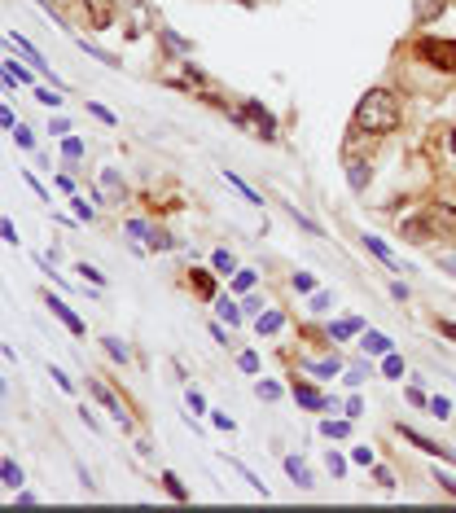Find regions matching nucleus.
<instances>
[{
    "label": "nucleus",
    "instance_id": "nucleus-1",
    "mask_svg": "<svg viewBox=\"0 0 456 513\" xmlns=\"http://www.w3.org/2000/svg\"><path fill=\"white\" fill-rule=\"evenodd\" d=\"M400 127V101L391 88H369L351 114V132L360 136H386Z\"/></svg>",
    "mask_w": 456,
    "mask_h": 513
},
{
    "label": "nucleus",
    "instance_id": "nucleus-2",
    "mask_svg": "<svg viewBox=\"0 0 456 513\" xmlns=\"http://www.w3.org/2000/svg\"><path fill=\"white\" fill-rule=\"evenodd\" d=\"M417 57L430 62L435 70H456V40H417Z\"/></svg>",
    "mask_w": 456,
    "mask_h": 513
},
{
    "label": "nucleus",
    "instance_id": "nucleus-3",
    "mask_svg": "<svg viewBox=\"0 0 456 513\" xmlns=\"http://www.w3.org/2000/svg\"><path fill=\"white\" fill-rule=\"evenodd\" d=\"M439 237V220L430 216H413V220H404V242H413V246H426V242H435Z\"/></svg>",
    "mask_w": 456,
    "mask_h": 513
},
{
    "label": "nucleus",
    "instance_id": "nucleus-4",
    "mask_svg": "<svg viewBox=\"0 0 456 513\" xmlns=\"http://www.w3.org/2000/svg\"><path fill=\"white\" fill-rule=\"evenodd\" d=\"M88 390H92V395H97V404H101V408H105V412H110V417H114V421H118V426H123V430H132V421H127V412H123V404H118V399H114V390H110V386H101V381H97V377H88Z\"/></svg>",
    "mask_w": 456,
    "mask_h": 513
},
{
    "label": "nucleus",
    "instance_id": "nucleus-5",
    "mask_svg": "<svg viewBox=\"0 0 456 513\" xmlns=\"http://www.w3.org/2000/svg\"><path fill=\"white\" fill-rule=\"evenodd\" d=\"M44 303H49V307H53V316H57V320H62V325H66L70 333H75V338H83V333H88V325H83V320H79L75 312H70V307L62 303V298H53V294H44Z\"/></svg>",
    "mask_w": 456,
    "mask_h": 513
},
{
    "label": "nucleus",
    "instance_id": "nucleus-6",
    "mask_svg": "<svg viewBox=\"0 0 456 513\" xmlns=\"http://www.w3.org/2000/svg\"><path fill=\"white\" fill-rule=\"evenodd\" d=\"M242 110H246L250 118H255V127H259V136H263V140H277V118H272L268 110H263L259 101H246Z\"/></svg>",
    "mask_w": 456,
    "mask_h": 513
},
{
    "label": "nucleus",
    "instance_id": "nucleus-7",
    "mask_svg": "<svg viewBox=\"0 0 456 513\" xmlns=\"http://www.w3.org/2000/svg\"><path fill=\"white\" fill-rule=\"evenodd\" d=\"M290 390H294V399H298V404H303V408H311V412H320V408H329V399H325V395H320V390H316V386H307V381H298V377H294V386H290Z\"/></svg>",
    "mask_w": 456,
    "mask_h": 513
},
{
    "label": "nucleus",
    "instance_id": "nucleus-8",
    "mask_svg": "<svg viewBox=\"0 0 456 513\" xmlns=\"http://www.w3.org/2000/svg\"><path fill=\"white\" fill-rule=\"evenodd\" d=\"M360 242H364V250H369V255H377V259H382V264H386L391 272H408V268L400 264V259H395V250H391L386 242H382V237H360Z\"/></svg>",
    "mask_w": 456,
    "mask_h": 513
},
{
    "label": "nucleus",
    "instance_id": "nucleus-9",
    "mask_svg": "<svg viewBox=\"0 0 456 513\" xmlns=\"http://www.w3.org/2000/svg\"><path fill=\"white\" fill-rule=\"evenodd\" d=\"M369 176H373V171H369L364 158H346V185H351L355 193H364V189H369Z\"/></svg>",
    "mask_w": 456,
    "mask_h": 513
},
{
    "label": "nucleus",
    "instance_id": "nucleus-10",
    "mask_svg": "<svg viewBox=\"0 0 456 513\" xmlns=\"http://www.w3.org/2000/svg\"><path fill=\"white\" fill-rule=\"evenodd\" d=\"M88 5V14H92V27L97 31H105L114 22V0H83Z\"/></svg>",
    "mask_w": 456,
    "mask_h": 513
},
{
    "label": "nucleus",
    "instance_id": "nucleus-11",
    "mask_svg": "<svg viewBox=\"0 0 456 513\" xmlns=\"http://www.w3.org/2000/svg\"><path fill=\"white\" fill-rule=\"evenodd\" d=\"M9 44H14V49L22 53V57H27V62H31V70H40V75H49V62H44V57H40V49H35V44H27V40H22V35H9Z\"/></svg>",
    "mask_w": 456,
    "mask_h": 513
},
{
    "label": "nucleus",
    "instance_id": "nucleus-12",
    "mask_svg": "<svg viewBox=\"0 0 456 513\" xmlns=\"http://www.w3.org/2000/svg\"><path fill=\"white\" fill-rule=\"evenodd\" d=\"M285 474H290V479L298 483V487H316V479H311V470L298 457H285Z\"/></svg>",
    "mask_w": 456,
    "mask_h": 513
},
{
    "label": "nucleus",
    "instance_id": "nucleus-13",
    "mask_svg": "<svg viewBox=\"0 0 456 513\" xmlns=\"http://www.w3.org/2000/svg\"><path fill=\"white\" fill-rule=\"evenodd\" d=\"M360 347H364V351H373V355H386V351H391V338H386V333H377V329H364Z\"/></svg>",
    "mask_w": 456,
    "mask_h": 513
},
{
    "label": "nucleus",
    "instance_id": "nucleus-14",
    "mask_svg": "<svg viewBox=\"0 0 456 513\" xmlns=\"http://www.w3.org/2000/svg\"><path fill=\"white\" fill-rule=\"evenodd\" d=\"M400 435L408 439V443H417V448H422V452H426V457H448V448H439V443H430V439H422V435H417V430H408V426H400Z\"/></svg>",
    "mask_w": 456,
    "mask_h": 513
},
{
    "label": "nucleus",
    "instance_id": "nucleus-15",
    "mask_svg": "<svg viewBox=\"0 0 456 513\" xmlns=\"http://www.w3.org/2000/svg\"><path fill=\"white\" fill-rule=\"evenodd\" d=\"M0 483H5V487H14V492H18V487L27 483V479H22V465H18V461H0Z\"/></svg>",
    "mask_w": 456,
    "mask_h": 513
},
{
    "label": "nucleus",
    "instance_id": "nucleus-16",
    "mask_svg": "<svg viewBox=\"0 0 456 513\" xmlns=\"http://www.w3.org/2000/svg\"><path fill=\"white\" fill-rule=\"evenodd\" d=\"M101 189H105V198H110V202H123V193H127L123 180H118V171H101Z\"/></svg>",
    "mask_w": 456,
    "mask_h": 513
},
{
    "label": "nucleus",
    "instance_id": "nucleus-17",
    "mask_svg": "<svg viewBox=\"0 0 456 513\" xmlns=\"http://www.w3.org/2000/svg\"><path fill=\"white\" fill-rule=\"evenodd\" d=\"M189 285H194V290L202 294V298H215V281H211V272H189Z\"/></svg>",
    "mask_w": 456,
    "mask_h": 513
},
{
    "label": "nucleus",
    "instance_id": "nucleus-18",
    "mask_svg": "<svg viewBox=\"0 0 456 513\" xmlns=\"http://www.w3.org/2000/svg\"><path fill=\"white\" fill-rule=\"evenodd\" d=\"M211 268L220 272V277H233V272H237V259L228 255V250H215V255H211Z\"/></svg>",
    "mask_w": 456,
    "mask_h": 513
},
{
    "label": "nucleus",
    "instance_id": "nucleus-19",
    "mask_svg": "<svg viewBox=\"0 0 456 513\" xmlns=\"http://www.w3.org/2000/svg\"><path fill=\"white\" fill-rule=\"evenodd\" d=\"M224 180H228V185H233V189H237V193H242L246 202H255V207H263V198H259V193H255V189H250V185L242 180V176H233V171H224Z\"/></svg>",
    "mask_w": 456,
    "mask_h": 513
},
{
    "label": "nucleus",
    "instance_id": "nucleus-20",
    "mask_svg": "<svg viewBox=\"0 0 456 513\" xmlns=\"http://www.w3.org/2000/svg\"><path fill=\"white\" fill-rule=\"evenodd\" d=\"M285 211H290V220H294V224H298V229H303L307 237H320V224H316V220H307L298 207H290V202H285Z\"/></svg>",
    "mask_w": 456,
    "mask_h": 513
},
{
    "label": "nucleus",
    "instance_id": "nucleus-21",
    "mask_svg": "<svg viewBox=\"0 0 456 513\" xmlns=\"http://www.w3.org/2000/svg\"><path fill=\"white\" fill-rule=\"evenodd\" d=\"M338 355H333V360H307L303 368H307V373H316V377H333V373H338Z\"/></svg>",
    "mask_w": 456,
    "mask_h": 513
},
{
    "label": "nucleus",
    "instance_id": "nucleus-22",
    "mask_svg": "<svg viewBox=\"0 0 456 513\" xmlns=\"http://www.w3.org/2000/svg\"><path fill=\"white\" fill-rule=\"evenodd\" d=\"M281 325H285V316H281V312H259V320H255V329H259V333H277Z\"/></svg>",
    "mask_w": 456,
    "mask_h": 513
},
{
    "label": "nucleus",
    "instance_id": "nucleus-23",
    "mask_svg": "<svg viewBox=\"0 0 456 513\" xmlns=\"http://www.w3.org/2000/svg\"><path fill=\"white\" fill-rule=\"evenodd\" d=\"M145 246H149V250H176L180 242H176V237H172V233H163V229H154V233L145 237Z\"/></svg>",
    "mask_w": 456,
    "mask_h": 513
},
{
    "label": "nucleus",
    "instance_id": "nucleus-24",
    "mask_svg": "<svg viewBox=\"0 0 456 513\" xmlns=\"http://www.w3.org/2000/svg\"><path fill=\"white\" fill-rule=\"evenodd\" d=\"M158 35L167 40V49H172V53H194V44H189V40H180V35H176L172 27H158Z\"/></svg>",
    "mask_w": 456,
    "mask_h": 513
},
{
    "label": "nucleus",
    "instance_id": "nucleus-25",
    "mask_svg": "<svg viewBox=\"0 0 456 513\" xmlns=\"http://www.w3.org/2000/svg\"><path fill=\"white\" fill-rule=\"evenodd\" d=\"M320 435L325 439H346L351 435V417H346V421H320Z\"/></svg>",
    "mask_w": 456,
    "mask_h": 513
},
{
    "label": "nucleus",
    "instance_id": "nucleus-26",
    "mask_svg": "<svg viewBox=\"0 0 456 513\" xmlns=\"http://www.w3.org/2000/svg\"><path fill=\"white\" fill-rule=\"evenodd\" d=\"M163 487H167V496H172V500H189V487H185V483H180V479H176V474H172V470H167V474H163Z\"/></svg>",
    "mask_w": 456,
    "mask_h": 513
},
{
    "label": "nucleus",
    "instance_id": "nucleus-27",
    "mask_svg": "<svg viewBox=\"0 0 456 513\" xmlns=\"http://www.w3.org/2000/svg\"><path fill=\"white\" fill-rule=\"evenodd\" d=\"M79 49H83V53H88V57H97V62H105V66H110V70H118V57H114V53H105V49H92V44H88V40H79Z\"/></svg>",
    "mask_w": 456,
    "mask_h": 513
},
{
    "label": "nucleus",
    "instance_id": "nucleus-28",
    "mask_svg": "<svg viewBox=\"0 0 456 513\" xmlns=\"http://www.w3.org/2000/svg\"><path fill=\"white\" fill-rule=\"evenodd\" d=\"M242 307H237V303H228V298H220V320H228V325H242Z\"/></svg>",
    "mask_w": 456,
    "mask_h": 513
},
{
    "label": "nucleus",
    "instance_id": "nucleus-29",
    "mask_svg": "<svg viewBox=\"0 0 456 513\" xmlns=\"http://www.w3.org/2000/svg\"><path fill=\"white\" fill-rule=\"evenodd\" d=\"M101 347H105V355H110V360H118V364H127V347L118 338H101Z\"/></svg>",
    "mask_w": 456,
    "mask_h": 513
},
{
    "label": "nucleus",
    "instance_id": "nucleus-30",
    "mask_svg": "<svg viewBox=\"0 0 456 513\" xmlns=\"http://www.w3.org/2000/svg\"><path fill=\"white\" fill-rule=\"evenodd\" d=\"M62 154H66V163H79L83 158V140L79 136H66L62 140Z\"/></svg>",
    "mask_w": 456,
    "mask_h": 513
},
{
    "label": "nucleus",
    "instance_id": "nucleus-31",
    "mask_svg": "<svg viewBox=\"0 0 456 513\" xmlns=\"http://www.w3.org/2000/svg\"><path fill=\"white\" fill-rule=\"evenodd\" d=\"M360 329H364V325H360V320H338V325H333L329 333H333V338L342 342V338H351V333H360Z\"/></svg>",
    "mask_w": 456,
    "mask_h": 513
},
{
    "label": "nucleus",
    "instance_id": "nucleus-32",
    "mask_svg": "<svg viewBox=\"0 0 456 513\" xmlns=\"http://www.w3.org/2000/svg\"><path fill=\"white\" fill-rule=\"evenodd\" d=\"M382 373H386V377H404V360H400L395 351H386V360H382Z\"/></svg>",
    "mask_w": 456,
    "mask_h": 513
},
{
    "label": "nucleus",
    "instance_id": "nucleus-33",
    "mask_svg": "<svg viewBox=\"0 0 456 513\" xmlns=\"http://www.w3.org/2000/svg\"><path fill=\"white\" fill-rule=\"evenodd\" d=\"M35 101L49 105V110H57V105H62V92H53V88H35Z\"/></svg>",
    "mask_w": 456,
    "mask_h": 513
},
{
    "label": "nucleus",
    "instance_id": "nucleus-34",
    "mask_svg": "<svg viewBox=\"0 0 456 513\" xmlns=\"http://www.w3.org/2000/svg\"><path fill=\"white\" fill-rule=\"evenodd\" d=\"M88 114L97 118V123H105V127H114V123H118V118H114L110 110H105V105H97V101H88Z\"/></svg>",
    "mask_w": 456,
    "mask_h": 513
},
{
    "label": "nucleus",
    "instance_id": "nucleus-35",
    "mask_svg": "<svg viewBox=\"0 0 456 513\" xmlns=\"http://www.w3.org/2000/svg\"><path fill=\"white\" fill-rule=\"evenodd\" d=\"M0 242L18 246V229H14V220H9V216H0Z\"/></svg>",
    "mask_w": 456,
    "mask_h": 513
},
{
    "label": "nucleus",
    "instance_id": "nucleus-36",
    "mask_svg": "<svg viewBox=\"0 0 456 513\" xmlns=\"http://www.w3.org/2000/svg\"><path fill=\"white\" fill-rule=\"evenodd\" d=\"M237 368H242V373H259V355L255 351H242V355H237Z\"/></svg>",
    "mask_w": 456,
    "mask_h": 513
},
{
    "label": "nucleus",
    "instance_id": "nucleus-37",
    "mask_svg": "<svg viewBox=\"0 0 456 513\" xmlns=\"http://www.w3.org/2000/svg\"><path fill=\"white\" fill-rule=\"evenodd\" d=\"M290 285H294L298 294H311V290H316V281H311L307 272H294V277H290Z\"/></svg>",
    "mask_w": 456,
    "mask_h": 513
},
{
    "label": "nucleus",
    "instance_id": "nucleus-38",
    "mask_svg": "<svg viewBox=\"0 0 456 513\" xmlns=\"http://www.w3.org/2000/svg\"><path fill=\"white\" fill-rule=\"evenodd\" d=\"M14 140L22 149H35V136H31V127H22V123H14Z\"/></svg>",
    "mask_w": 456,
    "mask_h": 513
},
{
    "label": "nucleus",
    "instance_id": "nucleus-39",
    "mask_svg": "<svg viewBox=\"0 0 456 513\" xmlns=\"http://www.w3.org/2000/svg\"><path fill=\"white\" fill-rule=\"evenodd\" d=\"M430 417H452V399L435 395V399H430Z\"/></svg>",
    "mask_w": 456,
    "mask_h": 513
},
{
    "label": "nucleus",
    "instance_id": "nucleus-40",
    "mask_svg": "<svg viewBox=\"0 0 456 513\" xmlns=\"http://www.w3.org/2000/svg\"><path fill=\"white\" fill-rule=\"evenodd\" d=\"M255 395H259V399H281V386H277V381H259Z\"/></svg>",
    "mask_w": 456,
    "mask_h": 513
},
{
    "label": "nucleus",
    "instance_id": "nucleus-41",
    "mask_svg": "<svg viewBox=\"0 0 456 513\" xmlns=\"http://www.w3.org/2000/svg\"><path fill=\"white\" fill-rule=\"evenodd\" d=\"M79 272H83V285H88V281H92V285H105V277H101L92 264H79Z\"/></svg>",
    "mask_w": 456,
    "mask_h": 513
},
{
    "label": "nucleus",
    "instance_id": "nucleus-42",
    "mask_svg": "<svg viewBox=\"0 0 456 513\" xmlns=\"http://www.w3.org/2000/svg\"><path fill=\"white\" fill-rule=\"evenodd\" d=\"M255 285V272H233V290H250Z\"/></svg>",
    "mask_w": 456,
    "mask_h": 513
},
{
    "label": "nucleus",
    "instance_id": "nucleus-43",
    "mask_svg": "<svg viewBox=\"0 0 456 513\" xmlns=\"http://www.w3.org/2000/svg\"><path fill=\"white\" fill-rule=\"evenodd\" d=\"M329 474H333V479H342V474H346V461L338 457V452H329Z\"/></svg>",
    "mask_w": 456,
    "mask_h": 513
},
{
    "label": "nucleus",
    "instance_id": "nucleus-44",
    "mask_svg": "<svg viewBox=\"0 0 456 513\" xmlns=\"http://www.w3.org/2000/svg\"><path fill=\"white\" fill-rule=\"evenodd\" d=\"M127 233H132V237H149L154 229H149L145 220H127Z\"/></svg>",
    "mask_w": 456,
    "mask_h": 513
},
{
    "label": "nucleus",
    "instance_id": "nucleus-45",
    "mask_svg": "<svg viewBox=\"0 0 456 513\" xmlns=\"http://www.w3.org/2000/svg\"><path fill=\"white\" fill-rule=\"evenodd\" d=\"M351 461L355 465H373V448H351Z\"/></svg>",
    "mask_w": 456,
    "mask_h": 513
},
{
    "label": "nucleus",
    "instance_id": "nucleus-46",
    "mask_svg": "<svg viewBox=\"0 0 456 513\" xmlns=\"http://www.w3.org/2000/svg\"><path fill=\"white\" fill-rule=\"evenodd\" d=\"M373 479H377V487H395V474L386 470V465H377V470H373Z\"/></svg>",
    "mask_w": 456,
    "mask_h": 513
},
{
    "label": "nucleus",
    "instance_id": "nucleus-47",
    "mask_svg": "<svg viewBox=\"0 0 456 513\" xmlns=\"http://www.w3.org/2000/svg\"><path fill=\"white\" fill-rule=\"evenodd\" d=\"M311 312H329V294H320V290H311Z\"/></svg>",
    "mask_w": 456,
    "mask_h": 513
},
{
    "label": "nucleus",
    "instance_id": "nucleus-48",
    "mask_svg": "<svg viewBox=\"0 0 456 513\" xmlns=\"http://www.w3.org/2000/svg\"><path fill=\"white\" fill-rule=\"evenodd\" d=\"M364 377H369V368H364V364H355L351 373H346V386H360V381H364Z\"/></svg>",
    "mask_w": 456,
    "mask_h": 513
},
{
    "label": "nucleus",
    "instance_id": "nucleus-49",
    "mask_svg": "<svg viewBox=\"0 0 456 513\" xmlns=\"http://www.w3.org/2000/svg\"><path fill=\"white\" fill-rule=\"evenodd\" d=\"M189 408H194V412H207V399H202V390H189Z\"/></svg>",
    "mask_w": 456,
    "mask_h": 513
},
{
    "label": "nucleus",
    "instance_id": "nucleus-50",
    "mask_svg": "<svg viewBox=\"0 0 456 513\" xmlns=\"http://www.w3.org/2000/svg\"><path fill=\"white\" fill-rule=\"evenodd\" d=\"M49 132H53V136H70V123H66V118H53Z\"/></svg>",
    "mask_w": 456,
    "mask_h": 513
},
{
    "label": "nucleus",
    "instance_id": "nucleus-51",
    "mask_svg": "<svg viewBox=\"0 0 456 513\" xmlns=\"http://www.w3.org/2000/svg\"><path fill=\"white\" fill-rule=\"evenodd\" d=\"M14 123H18L14 110H9V105H0V127H9V132H14Z\"/></svg>",
    "mask_w": 456,
    "mask_h": 513
},
{
    "label": "nucleus",
    "instance_id": "nucleus-52",
    "mask_svg": "<svg viewBox=\"0 0 456 513\" xmlns=\"http://www.w3.org/2000/svg\"><path fill=\"white\" fill-rule=\"evenodd\" d=\"M435 483H443V492L456 496V479H452V474H439V470H435Z\"/></svg>",
    "mask_w": 456,
    "mask_h": 513
},
{
    "label": "nucleus",
    "instance_id": "nucleus-53",
    "mask_svg": "<svg viewBox=\"0 0 456 513\" xmlns=\"http://www.w3.org/2000/svg\"><path fill=\"white\" fill-rule=\"evenodd\" d=\"M439 268L448 272V277H456V255H439Z\"/></svg>",
    "mask_w": 456,
    "mask_h": 513
},
{
    "label": "nucleus",
    "instance_id": "nucleus-54",
    "mask_svg": "<svg viewBox=\"0 0 456 513\" xmlns=\"http://www.w3.org/2000/svg\"><path fill=\"white\" fill-rule=\"evenodd\" d=\"M211 338L220 342V347H233V342H228V333H224V325H211Z\"/></svg>",
    "mask_w": 456,
    "mask_h": 513
},
{
    "label": "nucleus",
    "instance_id": "nucleus-55",
    "mask_svg": "<svg viewBox=\"0 0 456 513\" xmlns=\"http://www.w3.org/2000/svg\"><path fill=\"white\" fill-rule=\"evenodd\" d=\"M439 333H443V338H452V342H456V320H439Z\"/></svg>",
    "mask_w": 456,
    "mask_h": 513
},
{
    "label": "nucleus",
    "instance_id": "nucleus-56",
    "mask_svg": "<svg viewBox=\"0 0 456 513\" xmlns=\"http://www.w3.org/2000/svg\"><path fill=\"white\" fill-rule=\"evenodd\" d=\"M53 377H57V386H62V390H75V381H70V377L62 373V368H53Z\"/></svg>",
    "mask_w": 456,
    "mask_h": 513
},
{
    "label": "nucleus",
    "instance_id": "nucleus-57",
    "mask_svg": "<svg viewBox=\"0 0 456 513\" xmlns=\"http://www.w3.org/2000/svg\"><path fill=\"white\" fill-rule=\"evenodd\" d=\"M75 216H79V220H92V207H88V202H79V198H75Z\"/></svg>",
    "mask_w": 456,
    "mask_h": 513
},
{
    "label": "nucleus",
    "instance_id": "nucleus-58",
    "mask_svg": "<svg viewBox=\"0 0 456 513\" xmlns=\"http://www.w3.org/2000/svg\"><path fill=\"white\" fill-rule=\"evenodd\" d=\"M360 412H364V404H360V399H346V417H351V421H355Z\"/></svg>",
    "mask_w": 456,
    "mask_h": 513
},
{
    "label": "nucleus",
    "instance_id": "nucleus-59",
    "mask_svg": "<svg viewBox=\"0 0 456 513\" xmlns=\"http://www.w3.org/2000/svg\"><path fill=\"white\" fill-rule=\"evenodd\" d=\"M452 154H456V127H452Z\"/></svg>",
    "mask_w": 456,
    "mask_h": 513
},
{
    "label": "nucleus",
    "instance_id": "nucleus-60",
    "mask_svg": "<svg viewBox=\"0 0 456 513\" xmlns=\"http://www.w3.org/2000/svg\"><path fill=\"white\" fill-rule=\"evenodd\" d=\"M0 395H5V381H0Z\"/></svg>",
    "mask_w": 456,
    "mask_h": 513
}]
</instances>
